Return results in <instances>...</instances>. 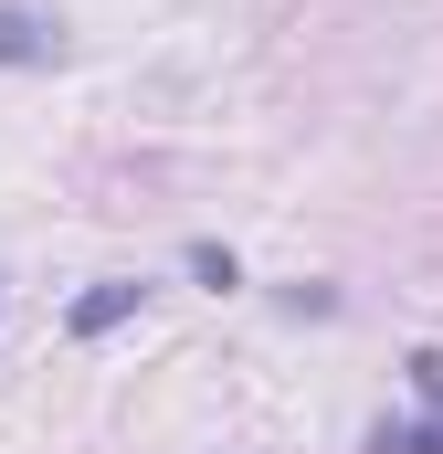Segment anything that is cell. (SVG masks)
<instances>
[{
	"mask_svg": "<svg viewBox=\"0 0 443 454\" xmlns=\"http://www.w3.org/2000/svg\"><path fill=\"white\" fill-rule=\"evenodd\" d=\"M137 296H148L137 275H106V286H85V296H74V339H106V328H127V317H137Z\"/></svg>",
	"mask_w": 443,
	"mask_h": 454,
	"instance_id": "cell-1",
	"label": "cell"
},
{
	"mask_svg": "<svg viewBox=\"0 0 443 454\" xmlns=\"http://www.w3.org/2000/svg\"><path fill=\"white\" fill-rule=\"evenodd\" d=\"M53 53H64V32H53L43 11H0V64H11V74H32V64H53Z\"/></svg>",
	"mask_w": 443,
	"mask_h": 454,
	"instance_id": "cell-2",
	"label": "cell"
},
{
	"mask_svg": "<svg viewBox=\"0 0 443 454\" xmlns=\"http://www.w3.org/2000/svg\"><path fill=\"white\" fill-rule=\"evenodd\" d=\"M369 454H443V434H433V423H412V434H391V423H380Z\"/></svg>",
	"mask_w": 443,
	"mask_h": 454,
	"instance_id": "cell-3",
	"label": "cell"
},
{
	"mask_svg": "<svg viewBox=\"0 0 443 454\" xmlns=\"http://www.w3.org/2000/svg\"><path fill=\"white\" fill-rule=\"evenodd\" d=\"M190 275H201V286H243V264H232L222 243H190Z\"/></svg>",
	"mask_w": 443,
	"mask_h": 454,
	"instance_id": "cell-4",
	"label": "cell"
},
{
	"mask_svg": "<svg viewBox=\"0 0 443 454\" xmlns=\"http://www.w3.org/2000/svg\"><path fill=\"white\" fill-rule=\"evenodd\" d=\"M412 391H423V402H443V348H412Z\"/></svg>",
	"mask_w": 443,
	"mask_h": 454,
	"instance_id": "cell-5",
	"label": "cell"
}]
</instances>
